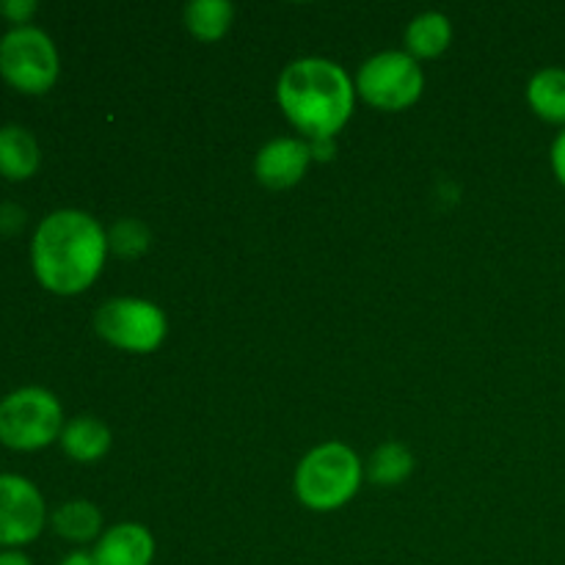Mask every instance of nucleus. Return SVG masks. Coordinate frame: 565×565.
I'll return each instance as SVG.
<instances>
[{"label":"nucleus","instance_id":"f257e3e1","mask_svg":"<svg viewBox=\"0 0 565 565\" xmlns=\"http://www.w3.org/2000/svg\"><path fill=\"white\" fill-rule=\"evenodd\" d=\"M108 252V230L92 213L61 207L33 230L31 270L44 290L72 298L97 281Z\"/></svg>","mask_w":565,"mask_h":565},{"label":"nucleus","instance_id":"f03ea898","mask_svg":"<svg viewBox=\"0 0 565 565\" xmlns=\"http://www.w3.org/2000/svg\"><path fill=\"white\" fill-rule=\"evenodd\" d=\"M276 99L292 127L307 138H334L351 121L356 83L331 58L307 55L285 66L276 83Z\"/></svg>","mask_w":565,"mask_h":565},{"label":"nucleus","instance_id":"7ed1b4c3","mask_svg":"<svg viewBox=\"0 0 565 565\" xmlns=\"http://www.w3.org/2000/svg\"><path fill=\"white\" fill-rule=\"evenodd\" d=\"M364 480V463L342 441H323L301 458L296 469V497L315 513L345 508L359 494Z\"/></svg>","mask_w":565,"mask_h":565},{"label":"nucleus","instance_id":"20e7f679","mask_svg":"<svg viewBox=\"0 0 565 565\" xmlns=\"http://www.w3.org/2000/svg\"><path fill=\"white\" fill-rule=\"evenodd\" d=\"M64 406L44 386H20L0 397V445L14 452H39L61 439Z\"/></svg>","mask_w":565,"mask_h":565},{"label":"nucleus","instance_id":"39448f33","mask_svg":"<svg viewBox=\"0 0 565 565\" xmlns=\"http://www.w3.org/2000/svg\"><path fill=\"white\" fill-rule=\"evenodd\" d=\"M61 55L53 36L39 25L9 28L0 36V77L20 94L42 97L58 83Z\"/></svg>","mask_w":565,"mask_h":565},{"label":"nucleus","instance_id":"423d86ee","mask_svg":"<svg viewBox=\"0 0 565 565\" xmlns=\"http://www.w3.org/2000/svg\"><path fill=\"white\" fill-rule=\"evenodd\" d=\"M356 94L381 110H403L425 92L419 61L408 50H381L356 72Z\"/></svg>","mask_w":565,"mask_h":565},{"label":"nucleus","instance_id":"0eeeda50","mask_svg":"<svg viewBox=\"0 0 565 565\" xmlns=\"http://www.w3.org/2000/svg\"><path fill=\"white\" fill-rule=\"evenodd\" d=\"M94 329L108 345L130 353H152L169 334V318L147 298H110L94 315Z\"/></svg>","mask_w":565,"mask_h":565},{"label":"nucleus","instance_id":"6e6552de","mask_svg":"<svg viewBox=\"0 0 565 565\" xmlns=\"http://www.w3.org/2000/svg\"><path fill=\"white\" fill-rule=\"evenodd\" d=\"M47 502L25 475H0V550H22L44 533Z\"/></svg>","mask_w":565,"mask_h":565},{"label":"nucleus","instance_id":"1a4fd4ad","mask_svg":"<svg viewBox=\"0 0 565 565\" xmlns=\"http://www.w3.org/2000/svg\"><path fill=\"white\" fill-rule=\"evenodd\" d=\"M309 163H312V149H309L307 138L281 136L259 149L254 158V174L263 185L285 191L303 180Z\"/></svg>","mask_w":565,"mask_h":565},{"label":"nucleus","instance_id":"9d476101","mask_svg":"<svg viewBox=\"0 0 565 565\" xmlns=\"http://www.w3.org/2000/svg\"><path fill=\"white\" fill-rule=\"evenodd\" d=\"M154 550L152 530L138 522H121L105 530L92 552L99 565H152Z\"/></svg>","mask_w":565,"mask_h":565},{"label":"nucleus","instance_id":"9b49d317","mask_svg":"<svg viewBox=\"0 0 565 565\" xmlns=\"http://www.w3.org/2000/svg\"><path fill=\"white\" fill-rule=\"evenodd\" d=\"M42 166V147L36 136L22 125H0V177L25 182Z\"/></svg>","mask_w":565,"mask_h":565},{"label":"nucleus","instance_id":"f8f14e48","mask_svg":"<svg viewBox=\"0 0 565 565\" xmlns=\"http://www.w3.org/2000/svg\"><path fill=\"white\" fill-rule=\"evenodd\" d=\"M58 445L64 456L72 458V461L97 463L99 458L108 456L114 436H110V428L103 419L92 417V414H81L75 419H66Z\"/></svg>","mask_w":565,"mask_h":565},{"label":"nucleus","instance_id":"ddd939ff","mask_svg":"<svg viewBox=\"0 0 565 565\" xmlns=\"http://www.w3.org/2000/svg\"><path fill=\"white\" fill-rule=\"evenodd\" d=\"M50 524H53L55 535L70 541V544H92V541H99V535L105 533L103 513L88 500L61 502L53 511V516H50Z\"/></svg>","mask_w":565,"mask_h":565},{"label":"nucleus","instance_id":"4468645a","mask_svg":"<svg viewBox=\"0 0 565 565\" xmlns=\"http://www.w3.org/2000/svg\"><path fill=\"white\" fill-rule=\"evenodd\" d=\"M452 42V22L441 11H423L406 28V47L414 58H436Z\"/></svg>","mask_w":565,"mask_h":565},{"label":"nucleus","instance_id":"2eb2a0df","mask_svg":"<svg viewBox=\"0 0 565 565\" xmlns=\"http://www.w3.org/2000/svg\"><path fill=\"white\" fill-rule=\"evenodd\" d=\"M527 103L544 121L565 127V70L544 66L527 83Z\"/></svg>","mask_w":565,"mask_h":565},{"label":"nucleus","instance_id":"dca6fc26","mask_svg":"<svg viewBox=\"0 0 565 565\" xmlns=\"http://www.w3.org/2000/svg\"><path fill=\"white\" fill-rule=\"evenodd\" d=\"M235 22L230 0H191L185 6V25L199 42H218Z\"/></svg>","mask_w":565,"mask_h":565},{"label":"nucleus","instance_id":"f3484780","mask_svg":"<svg viewBox=\"0 0 565 565\" xmlns=\"http://www.w3.org/2000/svg\"><path fill=\"white\" fill-rule=\"evenodd\" d=\"M414 472V456L406 445L401 441H384L379 450L370 456L367 463V478L373 480L375 486H401L403 480L412 478Z\"/></svg>","mask_w":565,"mask_h":565},{"label":"nucleus","instance_id":"a211bd4d","mask_svg":"<svg viewBox=\"0 0 565 565\" xmlns=\"http://www.w3.org/2000/svg\"><path fill=\"white\" fill-rule=\"evenodd\" d=\"M152 246V232L138 218H119L108 230V248L121 259H136L149 252Z\"/></svg>","mask_w":565,"mask_h":565},{"label":"nucleus","instance_id":"6ab92c4d","mask_svg":"<svg viewBox=\"0 0 565 565\" xmlns=\"http://www.w3.org/2000/svg\"><path fill=\"white\" fill-rule=\"evenodd\" d=\"M36 11H39L36 0H0V17H3L6 22H11V28L31 25Z\"/></svg>","mask_w":565,"mask_h":565},{"label":"nucleus","instance_id":"aec40b11","mask_svg":"<svg viewBox=\"0 0 565 565\" xmlns=\"http://www.w3.org/2000/svg\"><path fill=\"white\" fill-rule=\"evenodd\" d=\"M25 224V213L17 204H0V232L3 235H14Z\"/></svg>","mask_w":565,"mask_h":565},{"label":"nucleus","instance_id":"412c9836","mask_svg":"<svg viewBox=\"0 0 565 565\" xmlns=\"http://www.w3.org/2000/svg\"><path fill=\"white\" fill-rule=\"evenodd\" d=\"M550 158H552V171H555L557 182H561V185L565 188V127L561 132H557L555 143H552Z\"/></svg>","mask_w":565,"mask_h":565},{"label":"nucleus","instance_id":"4be33fe9","mask_svg":"<svg viewBox=\"0 0 565 565\" xmlns=\"http://www.w3.org/2000/svg\"><path fill=\"white\" fill-rule=\"evenodd\" d=\"M309 149H312V160H331L337 154V141L334 138H312Z\"/></svg>","mask_w":565,"mask_h":565},{"label":"nucleus","instance_id":"5701e85b","mask_svg":"<svg viewBox=\"0 0 565 565\" xmlns=\"http://www.w3.org/2000/svg\"><path fill=\"white\" fill-rule=\"evenodd\" d=\"M0 565H33L22 550H0Z\"/></svg>","mask_w":565,"mask_h":565},{"label":"nucleus","instance_id":"b1692460","mask_svg":"<svg viewBox=\"0 0 565 565\" xmlns=\"http://www.w3.org/2000/svg\"><path fill=\"white\" fill-rule=\"evenodd\" d=\"M58 565H99V563L97 557H94V552L77 550V552H70V555H66Z\"/></svg>","mask_w":565,"mask_h":565}]
</instances>
